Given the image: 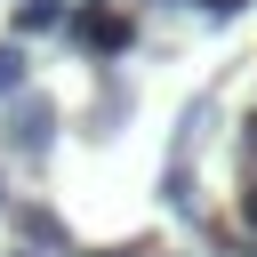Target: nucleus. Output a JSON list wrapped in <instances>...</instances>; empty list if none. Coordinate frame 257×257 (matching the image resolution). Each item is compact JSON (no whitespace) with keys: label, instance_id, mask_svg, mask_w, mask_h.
Listing matches in <instances>:
<instances>
[{"label":"nucleus","instance_id":"obj_1","mask_svg":"<svg viewBox=\"0 0 257 257\" xmlns=\"http://www.w3.org/2000/svg\"><path fill=\"white\" fill-rule=\"evenodd\" d=\"M8 145L32 153V161H48V145H56V104H48V96H24V104L8 112Z\"/></svg>","mask_w":257,"mask_h":257},{"label":"nucleus","instance_id":"obj_2","mask_svg":"<svg viewBox=\"0 0 257 257\" xmlns=\"http://www.w3.org/2000/svg\"><path fill=\"white\" fill-rule=\"evenodd\" d=\"M72 32H80L96 56H128V40H137V24H128L120 8H80V16H72Z\"/></svg>","mask_w":257,"mask_h":257},{"label":"nucleus","instance_id":"obj_3","mask_svg":"<svg viewBox=\"0 0 257 257\" xmlns=\"http://www.w3.org/2000/svg\"><path fill=\"white\" fill-rule=\"evenodd\" d=\"M8 24H16V40L56 32V24H64V0H16V16H8Z\"/></svg>","mask_w":257,"mask_h":257},{"label":"nucleus","instance_id":"obj_4","mask_svg":"<svg viewBox=\"0 0 257 257\" xmlns=\"http://www.w3.org/2000/svg\"><path fill=\"white\" fill-rule=\"evenodd\" d=\"M16 233H24V241H40V249H64V225H56L48 209H24V217H16Z\"/></svg>","mask_w":257,"mask_h":257},{"label":"nucleus","instance_id":"obj_5","mask_svg":"<svg viewBox=\"0 0 257 257\" xmlns=\"http://www.w3.org/2000/svg\"><path fill=\"white\" fill-rule=\"evenodd\" d=\"M16 80H24V48L0 40V96H16Z\"/></svg>","mask_w":257,"mask_h":257},{"label":"nucleus","instance_id":"obj_6","mask_svg":"<svg viewBox=\"0 0 257 257\" xmlns=\"http://www.w3.org/2000/svg\"><path fill=\"white\" fill-rule=\"evenodd\" d=\"M241 8H249V0H201V16H217V24H225V16H241Z\"/></svg>","mask_w":257,"mask_h":257}]
</instances>
